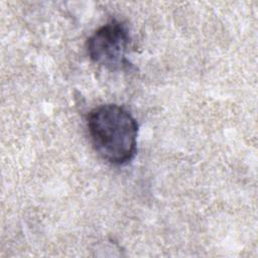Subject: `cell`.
Here are the masks:
<instances>
[{
	"mask_svg": "<svg viewBox=\"0 0 258 258\" xmlns=\"http://www.w3.org/2000/svg\"><path fill=\"white\" fill-rule=\"evenodd\" d=\"M87 129L98 155L113 165H125L137 150L138 124L122 106L103 104L87 116Z\"/></svg>",
	"mask_w": 258,
	"mask_h": 258,
	"instance_id": "obj_1",
	"label": "cell"
},
{
	"mask_svg": "<svg viewBox=\"0 0 258 258\" xmlns=\"http://www.w3.org/2000/svg\"><path fill=\"white\" fill-rule=\"evenodd\" d=\"M129 44L127 26L119 20L112 19L88 38L87 52L95 63L110 71H121L130 66L126 58Z\"/></svg>",
	"mask_w": 258,
	"mask_h": 258,
	"instance_id": "obj_2",
	"label": "cell"
}]
</instances>
